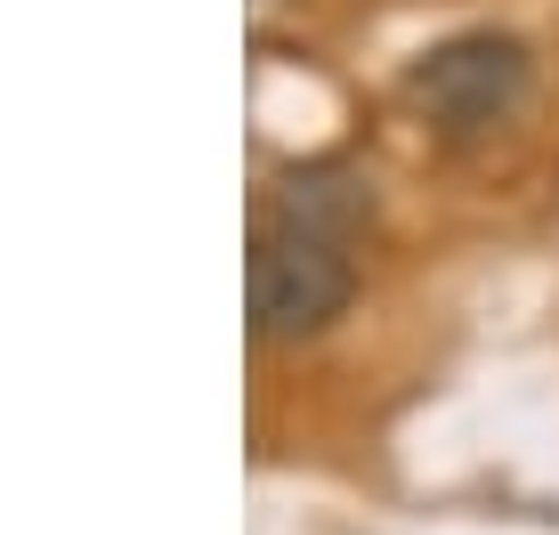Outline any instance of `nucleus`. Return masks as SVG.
<instances>
[{
  "mask_svg": "<svg viewBox=\"0 0 559 535\" xmlns=\"http://www.w3.org/2000/svg\"><path fill=\"white\" fill-rule=\"evenodd\" d=\"M373 227V179L349 163H300L276 179L267 212L252 227V333L267 349L284 341H317L333 317L357 300V243Z\"/></svg>",
  "mask_w": 559,
  "mask_h": 535,
  "instance_id": "nucleus-1",
  "label": "nucleus"
},
{
  "mask_svg": "<svg viewBox=\"0 0 559 535\" xmlns=\"http://www.w3.org/2000/svg\"><path fill=\"white\" fill-rule=\"evenodd\" d=\"M535 90V57L511 33H454L406 66V106L438 130L447 146L495 139Z\"/></svg>",
  "mask_w": 559,
  "mask_h": 535,
  "instance_id": "nucleus-2",
  "label": "nucleus"
}]
</instances>
